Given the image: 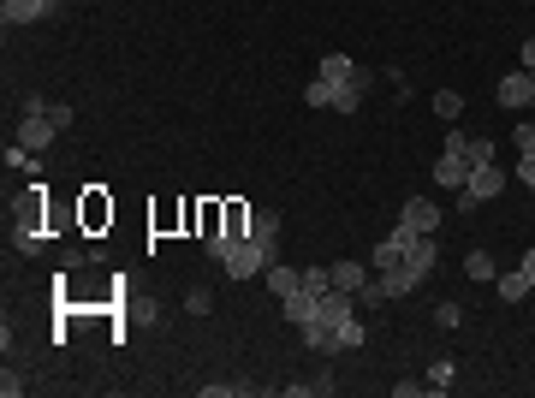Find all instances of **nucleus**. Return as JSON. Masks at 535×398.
<instances>
[{"instance_id":"obj_4","label":"nucleus","mask_w":535,"mask_h":398,"mask_svg":"<svg viewBox=\"0 0 535 398\" xmlns=\"http://www.w3.org/2000/svg\"><path fill=\"white\" fill-rule=\"evenodd\" d=\"M500 107H512V114H523V107H535V78H530L523 66L500 78Z\"/></svg>"},{"instance_id":"obj_5","label":"nucleus","mask_w":535,"mask_h":398,"mask_svg":"<svg viewBox=\"0 0 535 398\" xmlns=\"http://www.w3.org/2000/svg\"><path fill=\"white\" fill-rule=\"evenodd\" d=\"M470 197L476 202H488V197H500V190H506V167H493V161H482V167H470Z\"/></svg>"},{"instance_id":"obj_1","label":"nucleus","mask_w":535,"mask_h":398,"mask_svg":"<svg viewBox=\"0 0 535 398\" xmlns=\"http://www.w3.org/2000/svg\"><path fill=\"white\" fill-rule=\"evenodd\" d=\"M274 262H280V238H256V232H250V238L232 244V256H226V273H232V280H262Z\"/></svg>"},{"instance_id":"obj_7","label":"nucleus","mask_w":535,"mask_h":398,"mask_svg":"<svg viewBox=\"0 0 535 398\" xmlns=\"http://www.w3.org/2000/svg\"><path fill=\"white\" fill-rule=\"evenodd\" d=\"M60 0H0V18L6 24H36V18H48Z\"/></svg>"},{"instance_id":"obj_23","label":"nucleus","mask_w":535,"mask_h":398,"mask_svg":"<svg viewBox=\"0 0 535 398\" xmlns=\"http://www.w3.org/2000/svg\"><path fill=\"white\" fill-rule=\"evenodd\" d=\"M184 310H191V315H209V310H214V292H209V285H197V292H184Z\"/></svg>"},{"instance_id":"obj_6","label":"nucleus","mask_w":535,"mask_h":398,"mask_svg":"<svg viewBox=\"0 0 535 398\" xmlns=\"http://www.w3.org/2000/svg\"><path fill=\"white\" fill-rule=\"evenodd\" d=\"M54 137H60V125L48 114H24L18 119V143H24V149H48Z\"/></svg>"},{"instance_id":"obj_20","label":"nucleus","mask_w":535,"mask_h":398,"mask_svg":"<svg viewBox=\"0 0 535 398\" xmlns=\"http://www.w3.org/2000/svg\"><path fill=\"white\" fill-rule=\"evenodd\" d=\"M304 101H310V107H333V84H327V78H310Z\"/></svg>"},{"instance_id":"obj_3","label":"nucleus","mask_w":535,"mask_h":398,"mask_svg":"<svg viewBox=\"0 0 535 398\" xmlns=\"http://www.w3.org/2000/svg\"><path fill=\"white\" fill-rule=\"evenodd\" d=\"M435 185H440V190H465V185H470V155H465V149H440Z\"/></svg>"},{"instance_id":"obj_28","label":"nucleus","mask_w":535,"mask_h":398,"mask_svg":"<svg viewBox=\"0 0 535 398\" xmlns=\"http://www.w3.org/2000/svg\"><path fill=\"white\" fill-rule=\"evenodd\" d=\"M518 185L535 190V155H518Z\"/></svg>"},{"instance_id":"obj_26","label":"nucleus","mask_w":535,"mask_h":398,"mask_svg":"<svg viewBox=\"0 0 535 398\" xmlns=\"http://www.w3.org/2000/svg\"><path fill=\"white\" fill-rule=\"evenodd\" d=\"M435 321H440V328H458V321H465V303H440Z\"/></svg>"},{"instance_id":"obj_32","label":"nucleus","mask_w":535,"mask_h":398,"mask_svg":"<svg viewBox=\"0 0 535 398\" xmlns=\"http://www.w3.org/2000/svg\"><path fill=\"white\" fill-rule=\"evenodd\" d=\"M530 78H535V71H530Z\"/></svg>"},{"instance_id":"obj_9","label":"nucleus","mask_w":535,"mask_h":398,"mask_svg":"<svg viewBox=\"0 0 535 398\" xmlns=\"http://www.w3.org/2000/svg\"><path fill=\"white\" fill-rule=\"evenodd\" d=\"M250 220H256V208H250V202L226 197V220H221V232H226V238H250Z\"/></svg>"},{"instance_id":"obj_19","label":"nucleus","mask_w":535,"mask_h":398,"mask_svg":"<svg viewBox=\"0 0 535 398\" xmlns=\"http://www.w3.org/2000/svg\"><path fill=\"white\" fill-rule=\"evenodd\" d=\"M435 114L440 119H458V114H465V96H458V89H440V96H435Z\"/></svg>"},{"instance_id":"obj_31","label":"nucleus","mask_w":535,"mask_h":398,"mask_svg":"<svg viewBox=\"0 0 535 398\" xmlns=\"http://www.w3.org/2000/svg\"><path fill=\"white\" fill-rule=\"evenodd\" d=\"M518 268H523V273H530V285H535V250H530V256H523V262H518Z\"/></svg>"},{"instance_id":"obj_25","label":"nucleus","mask_w":535,"mask_h":398,"mask_svg":"<svg viewBox=\"0 0 535 398\" xmlns=\"http://www.w3.org/2000/svg\"><path fill=\"white\" fill-rule=\"evenodd\" d=\"M465 155H470V167H482V161H493V143H488V137H470Z\"/></svg>"},{"instance_id":"obj_30","label":"nucleus","mask_w":535,"mask_h":398,"mask_svg":"<svg viewBox=\"0 0 535 398\" xmlns=\"http://www.w3.org/2000/svg\"><path fill=\"white\" fill-rule=\"evenodd\" d=\"M523 71H535V36L523 42Z\"/></svg>"},{"instance_id":"obj_13","label":"nucleus","mask_w":535,"mask_h":398,"mask_svg":"<svg viewBox=\"0 0 535 398\" xmlns=\"http://www.w3.org/2000/svg\"><path fill=\"white\" fill-rule=\"evenodd\" d=\"M493 292H500L506 303H523L535 285H530V273H523V268H512V273H493Z\"/></svg>"},{"instance_id":"obj_29","label":"nucleus","mask_w":535,"mask_h":398,"mask_svg":"<svg viewBox=\"0 0 535 398\" xmlns=\"http://www.w3.org/2000/svg\"><path fill=\"white\" fill-rule=\"evenodd\" d=\"M239 393H250V386H226V381L221 386H202V398H239Z\"/></svg>"},{"instance_id":"obj_21","label":"nucleus","mask_w":535,"mask_h":398,"mask_svg":"<svg viewBox=\"0 0 535 398\" xmlns=\"http://www.w3.org/2000/svg\"><path fill=\"white\" fill-rule=\"evenodd\" d=\"M250 232H256V238H274V232H280V214H274V208H256Z\"/></svg>"},{"instance_id":"obj_14","label":"nucleus","mask_w":535,"mask_h":398,"mask_svg":"<svg viewBox=\"0 0 535 398\" xmlns=\"http://www.w3.org/2000/svg\"><path fill=\"white\" fill-rule=\"evenodd\" d=\"M327 273H333L339 292H363V285H369V268H363V262H327Z\"/></svg>"},{"instance_id":"obj_16","label":"nucleus","mask_w":535,"mask_h":398,"mask_svg":"<svg viewBox=\"0 0 535 398\" xmlns=\"http://www.w3.org/2000/svg\"><path fill=\"white\" fill-rule=\"evenodd\" d=\"M108 220H113V202L101 197V190H84V227H89V232H101Z\"/></svg>"},{"instance_id":"obj_22","label":"nucleus","mask_w":535,"mask_h":398,"mask_svg":"<svg viewBox=\"0 0 535 398\" xmlns=\"http://www.w3.org/2000/svg\"><path fill=\"white\" fill-rule=\"evenodd\" d=\"M363 339H369V333H363V321H357V315H352V321L339 328V351H357V345H363Z\"/></svg>"},{"instance_id":"obj_24","label":"nucleus","mask_w":535,"mask_h":398,"mask_svg":"<svg viewBox=\"0 0 535 398\" xmlns=\"http://www.w3.org/2000/svg\"><path fill=\"white\" fill-rule=\"evenodd\" d=\"M304 292H315V298L333 292V273H327V268H304Z\"/></svg>"},{"instance_id":"obj_27","label":"nucleus","mask_w":535,"mask_h":398,"mask_svg":"<svg viewBox=\"0 0 535 398\" xmlns=\"http://www.w3.org/2000/svg\"><path fill=\"white\" fill-rule=\"evenodd\" d=\"M446 381H452V369H446V363H435V369H428V393H446Z\"/></svg>"},{"instance_id":"obj_17","label":"nucleus","mask_w":535,"mask_h":398,"mask_svg":"<svg viewBox=\"0 0 535 398\" xmlns=\"http://www.w3.org/2000/svg\"><path fill=\"white\" fill-rule=\"evenodd\" d=\"M315 78H327V84L339 89V84H345V78H357V60H352V54H327V60H322V71H315Z\"/></svg>"},{"instance_id":"obj_12","label":"nucleus","mask_w":535,"mask_h":398,"mask_svg":"<svg viewBox=\"0 0 535 398\" xmlns=\"http://www.w3.org/2000/svg\"><path fill=\"white\" fill-rule=\"evenodd\" d=\"M262 280H268V292H274V298H292V292H304V273L286 268V262H274V268H268Z\"/></svg>"},{"instance_id":"obj_2","label":"nucleus","mask_w":535,"mask_h":398,"mask_svg":"<svg viewBox=\"0 0 535 398\" xmlns=\"http://www.w3.org/2000/svg\"><path fill=\"white\" fill-rule=\"evenodd\" d=\"M435 262H440V238H435V232H410V227H405V268L428 280V273H435Z\"/></svg>"},{"instance_id":"obj_11","label":"nucleus","mask_w":535,"mask_h":398,"mask_svg":"<svg viewBox=\"0 0 535 398\" xmlns=\"http://www.w3.org/2000/svg\"><path fill=\"white\" fill-rule=\"evenodd\" d=\"M369 262H375L380 273H387V268H399V262H405V227H393V232H387V238L375 244V256H369Z\"/></svg>"},{"instance_id":"obj_8","label":"nucleus","mask_w":535,"mask_h":398,"mask_svg":"<svg viewBox=\"0 0 535 398\" xmlns=\"http://www.w3.org/2000/svg\"><path fill=\"white\" fill-rule=\"evenodd\" d=\"M399 227H410V232H440V208H435L428 197H410L405 214H399Z\"/></svg>"},{"instance_id":"obj_18","label":"nucleus","mask_w":535,"mask_h":398,"mask_svg":"<svg viewBox=\"0 0 535 398\" xmlns=\"http://www.w3.org/2000/svg\"><path fill=\"white\" fill-rule=\"evenodd\" d=\"M465 273H470V280H488L493 285V273H500V268H493V256H488V250H470V256H465Z\"/></svg>"},{"instance_id":"obj_15","label":"nucleus","mask_w":535,"mask_h":398,"mask_svg":"<svg viewBox=\"0 0 535 398\" xmlns=\"http://www.w3.org/2000/svg\"><path fill=\"white\" fill-rule=\"evenodd\" d=\"M280 310L292 328H304V321H315V292H292V298H280Z\"/></svg>"},{"instance_id":"obj_10","label":"nucleus","mask_w":535,"mask_h":398,"mask_svg":"<svg viewBox=\"0 0 535 398\" xmlns=\"http://www.w3.org/2000/svg\"><path fill=\"white\" fill-rule=\"evenodd\" d=\"M363 89H369V71L357 66V78H345V84L333 89V107L339 114H357V107H363Z\"/></svg>"}]
</instances>
